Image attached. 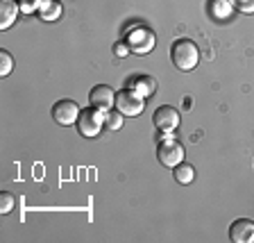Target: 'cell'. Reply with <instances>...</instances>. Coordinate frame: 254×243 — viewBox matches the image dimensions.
Masks as SVG:
<instances>
[{"mask_svg":"<svg viewBox=\"0 0 254 243\" xmlns=\"http://www.w3.org/2000/svg\"><path fill=\"white\" fill-rule=\"evenodd\" d=\"M41 2H43V0H18L21 11H25V14H34V11H39Z\"/></svg>","mask_w":254,"mask_h":243,"instance_id":"ac0fdd59","label":"cell"},{"mask_svg":"<svg viewBox=\"0 0 254 243\" xmlns=\"http://www.w3.org/2000/svg\"><path fill=\"white\" fill-rule=\"evenodd\" d=\"M39 16L48 23L59 21L62 18V2L59 0H43L41 7H39Z\"/></svg>","mask_w":254,"mask_h":243,"instance_id":"4fadbf2b","label":"cell"},{"mask_svg":"<svg viewBox=\"0 0 254 243\" xmlns=\"http://www.w3.org/2000/svg\"><path fill=\"white\" fill-rule=\"evenodd\" d=\"M143 107H145V98L138 95L136 91L127 89V86L123 91H116V109L123 116H138Z\"/></svg>","mask_w":254,"mask_h":243,"instance_id":"5b68a950","label":"cell"},{"mask_svg":"<svg viewBox=\"0 0 254 243\" xmlns=\"http://www.w3.org/2000/svg\"><path fill=\"white\" fill-rule=\"evenodd\" d=\"M89 105L100 111H107V109H111V107H116V91L107 84L93 86L89 93Z\"/></svg>","mask_w":254,"mask_h":243,"instance_id":"ba28073f","label":"cell"},{"mask_svg":"<svg viewBox=\"0 0 254 243\" xmlns=\"http://www.w3.org/2000/svg\"><path fill=\"white\" fill-rule=\"evenodd\" d=\"M229 239L234 243H252L254 241V223L250 218H238L229 228Z\"/></svg>","mask_w":254,"mask_h":243,"instance_id":"30bf717a","label":"cell"},{"mask_svg":"<svg viewBox=\"0 0 254 243\" xmlns=\"http://www.w3.org/2000/svg\"><path fill=\"white\" fill-rule=\"evenodd\" d=\"M77 132L82 134L84 139H93L105 130V118H102V111L95 109V107H89V109L79 111V118L75 123Z\"/></svg>","mask_w":254,"mask_h":243,"instance_id":"3957f363","label":"cell"},{"mask_svg":"<svg viewBox=\"0 0 254 243\" xmlns=\"http://www.w3.org/2000/svg\"><path fill=\"white\" fill-rule=\"evenodd\" d=\"M18 11H21L18 0H2L0 2V30H9L18 18Z\"/></svg>","mask_w":254,"mask_h":243,"instance_id":"8fae6325","label":"cell"},{"mask_svg":"<svg viewBox=\"0 0 254 243\" xmlns=\"http://www.w3.org/2000/svg\"><path fill=\"white\" fill-rule=\"evenodd\" d=\"M157 159L166 168H175L177 164L184 162V146L180 141H175V139H166L157 146Z\"/></svg>","mask_w":254,"mask_h":243,"instance_id":"277c9868","label":"cell"},{"mask_svg":"<svg viewBox=\"0 0 254 243\" xmlns=\"http://www.w3.org/2000/svg\"><path fill=\"white\" fill-rule=\"evenodd\" d=\"M125 43L132 55H141L143 57V55H148L154 50L157 37H154L152 30H148V27H143V25H136V27H132V30H127Z\"/></svg>","mask_w":254,"mask_h":243,"instance_id":"7a4b0ae2","label":"cell"},{"mask_svg":"<svg viewBox=\"0 0 254 243\" xmlns=\"http://www.w3.org/2000/svg\"><path fill=\"white\" fill-rule=\"evenodd\" d=\"M79 105L75 100H59L53 105V118L59 123V125H75L79 118Z\"/></svg>","mask_w":254,"mask_h":243,"instance_id":"52a82bcc","label":"cell"},{"mask_svg":"<svg viewBox=\"0 0 254 243\" xmlns=\"http://www.w3.org/2000/svg\"><path fill=\"white\" fill-rule=\"evenodd\" d=\"M11 69H14V59H11V55L7 53V50H0V75L7 78V75L11 73Z\"/></svg>","mask_w":254,"mask_h":243,"instance_id":"e0dca14e","label":"cell"},{"mask_svg":"<svg viewBox=\"0 0 254 243\" xmlns=\"http://www.w3.org/2000/svg\"><path fill=\"white\" fill-rule=\"evenodd\" d=\"M170 59H173L177 71H193L200 62V50L190 39H177L170 48Z\"/></svg>","mask_w":254,"mask_h":243,"instance_id":"6da1fadb","label":"cell"},{"mask_svg":"<svg viewBox=\"0 0 254 243\" xmlns=\"http://www.w3.org/2000/svg\"><path fill=\"white\" fill-rule=\"evenodd\" d=\"M14 205H16V198L11 196L9 191H2V193H0V214H11L14 212Z\"/></svg>","mask_w":254,"mask_h":243,"instance_id":"2e32d148","label":"cell"},{"mask_svg":"<svg viewBox=\"0 0 254 243\" xmlns=\"http://www.w3.org/2000/svg\"><path fill=\"white\" fill-rule=\"evenodd\" d=\"M152 123L159 132H175L180 127V111L170 105H161L152 116Z\"/></svg>","mask_w":254,"mask_h":243,"instance_id":"8992f818","label":"cell"},{"mask_svg":"<svg viewBox=\"0 0 254 243\" xmlns=\"http://www.w3.org/2000/svg\"><path fill=\"white\" fill-rule=\"evenodd\" d=\"M232 0H209V16L216 21H225L232 16Z\"/></svg>","mask_w":254,"mask_h":243,"instance_id":"7c38bea8","label":"cell"},{"mask_svg":"<svg viewBox=\"0 0 254 243\" xmlns=\"http://www.w3.org/2000/svg\"><path fill=\"white\" fill-rule=\"evenodd\" d=\"M114 55H116V57H127V55H129V48H127V43L125 41H118L116 46H114Z\"/></svg>","mask_w":254,"mask_h":243,"instance_id":"ffe728a7","label":"cell"},{"mask_svg":"<svg viewBox=\"0 0 254 243\" xmlns=\"http://www.w3.org/2000/svg\"><path fill=\"white\" fill-rule=\"evenodd\" d=\"M173 175H175V182H180V184L186 186L195 180V168L190 164H186V162H182V164H177L173 168Z\"/></svg>","mask_w":254,"mask_h":243,"instance_id":"5bb4252c","label":"cell"},{"mask_svg":"<svg viewBox=\"0 0 254 243\" xmlns=\"http://www.w3.org/2000/svg\"><path fill=\"white\" fill-rule=\"evenodd\" d=\"M232 5L243 14H254V0H232Z\"/></svg>","mask_w":254,"mask_h":243,"instance_id":"d6986e66","label":"cell"},{"mask_svg":"<svg viewBox=\"0 0 254 243\" xmlns=\"http://www.w3.org/2000/svg\"><path fill=\"white\" fill-rule=\"evenodd\" d=\"M127 89L136 91L138 95H143V98H152L154 91H157V82H154V78H150V75L145 73H136L132 75V78L127 80Z\"/></svg>","mask_w":254,"mask_h":243,"instance_id":"9c48e42d","label":"cell"},{"mask_svg":"<svg viewBox=\"0 0 254 243\" xmlns=\"http://www.w3.org/2000/svg\"><path fill=\"white\" fill-rule=\"evenodd\" d=\"M102 118H105V127H107V130H121V127H123V114L118 109L102 111Z\"/></svg>","mask_w":254,"mask_h":243,"instance_id":"9a60e30c","label":"cell"}]
</instances>
